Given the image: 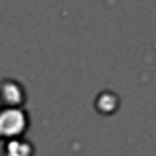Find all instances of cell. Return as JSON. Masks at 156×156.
I'll return each mask as SVG.
<instances>
[{
	"label": "cell",
	"instance_id": "1",
	"mask_svg": "<svg viewBox=\"0 0 156 156\" xmlns=\"http://www.w3.org/2000/svg\"><path fill=\"white\" fill-rule=\"evenodd\" d=\"M26 125L28 119L20 109L6 107V109L0 111V138H12L14 140L16 136H20L26 130Z\"/></svg>",
	"mask_w": 156,
	"mask_h": 156
},
{
	"label": "cell",
	"instance_id": "2",
	"mask_svg": "<svg viewBox=\"0 0 156 156\" xmlns=\"http://www.w3.org/2000/svg\"><path fill=\"white\" fill-rule=\"evenodd\" d=\"M4 156H32V146L28 142H20V140H10L4 146Z\"/></svg>",
	"mask_w": 156,
	"mask_h": 156
}]
</instances>
